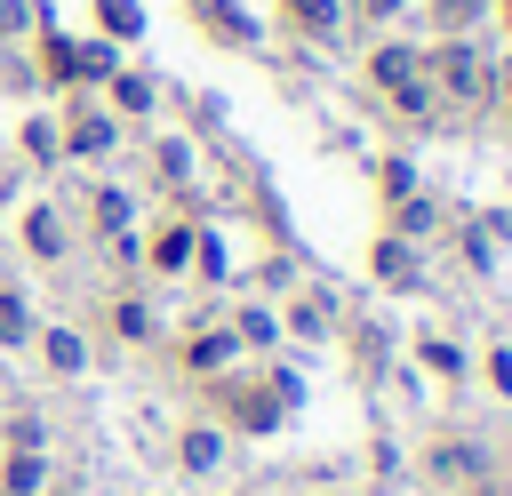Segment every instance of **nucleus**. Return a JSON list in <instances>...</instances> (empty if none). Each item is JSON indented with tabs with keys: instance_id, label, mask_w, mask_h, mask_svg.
Instances as JSON below:
<instances>
[{
	"instance_id": "0eeeda50",
	"label": "nucleus",
	"mask_w": 512,
	"mask_h": 496,
	"mask_svg": "<svg viewBox=\"0 0 512 496\" xmlns=\"http://www.w3.org/2000/svg\"><path fill=\"white\" fill-rule=\"evenodd\" d=\"M216 456H224V440H216L208 424H192V432H184V464H192V472H208Z\"/></svg>"
},
{
	"instance_id": "a211bd4d",
	"label": "nucleus",
	"mask_w": 512,
	"mask_h": 496,
	"mask_svg": "<svg viewBox=\"0 0 512 496\" xmlns=\"http://www.w3.org/2000/svg\"><path fill=\"white\" fill-rule=\"evenodd\" d=\"M360 8H400V0H360Z\"/></svg>"
},
{
	"instance_id": "dca6fc26",
	"label": "nucleus",
	"mask_w": 512,
	"mask_h": 496,
	"mask_svg": "<svg viewBox=\"0 0 512 496\" xmlns=\"http://www.w3.org/2000/svg\"><path fill=\"white\" fill-rule=\"evenodd\" d=\"M496 88H504V104H512V56H504V72H496Z\"/></svg>"
},
{
	"instance_id": "423d86ee",
	"label": "nucleus",
	"mask_w": 512,
	"mask_h": 496,
	"mask_svg": "<svg viewBox=\"0 0 512 496\" xmlns=\"http://www.w3.org/2000/svg\"><path fill=\"white\" fill-rule=\"evenodd\" d=\"M224 360H232V336H200V344H184V368H200V376L224 368Z\"/></svg>"
},
{
	"instance_id": "9d476101",
	"label": "nucleus",
	"mask_w": 512,
	"mask_h": 496,
	"mask_svg": "<svg viewBox=\"0 0 512 496\" xmlns=\"http://www.w3.org/2000/svg\"><path fill=\"white\" fill-rule=\"evenodd\" d=\"M80 360H88V352H80V336H64V328H56V336H48V368H64V376H72Z\"/></svg>"
},
{
	"instance_id": "ddd939ff",
	"label": "nucleus",
	"mask_w": 512,
	"mask_h": 496,
	"mask_svg": "<svg viewBox=\"0 0 512 496\" xmlns=\"http://www.w3.org/2000/svg\"><path fill=\"white\" fill-rule=\"evenodd\" d=\"M112 328H120V336H144L152 312H144V304H112Z\"/></svg>"
},
{
	"instance_id": "6ab92c4d",
	"label": "nucleus",
	"mask_w": 512,
	"mask_h": 496,
	"mask_svg": "<svg viewBox=\"0 0 512 496\" xmlns=\"http://www.w3.org/2000/svg\"><path fill=\"white\" fill-rule=\"evenodd\" d=\"M0 496H8V488H0Z\"/></svg>"
},
{
	"instance_id": "1a4fd4ad",
	"label": "nucleus",
	"mask_w": 512,
	"mask_h": 496,
	"mask_svg": "<svg viewBox=\"0 0 512 496\" xmlns=\"http://www.w3.org/2000/svg\"><path fill=\"white\" fill-rule=\"evenodd\" d=\"M288 320H296V336H320V328H328L336 312H328V296H304V304H296Z\"/></svg>"
},
{
	"instance_id": "f03ea898",
	"label": "nucleus",
	"mask_w": 512,
	"mask_h": 496,
	"mask_svg": "<svg viewBox=\"0 0 512 496\" xmlns=\"http://www.w3.org/2000/svg\"><path fill=\"white\" fill-rule=\"evenodd\" d=\"M424 72H432V88H448L456 104H480V96H488V64H480V48H472L464 32H448V40L424 56Z\"/></svg>"
},
{
	"instance_id": "f3484780",
	"label": "nucleus",
	"mask_w": 512,
	"mask_h": 496,
	"mask_svg": "<svg viewBox=\"0 0 512 496\" xmlns=\"http://www.w3.org/2000/svg\"><path fill=\"white\" fill-rule=\"evenodd\" d=\"M496 16H504V32H512V0H496Z\"/></svg>"
},
{
	"instance_id": "9b49d317",
	"label": "nucleus",
	"mask_w": 512,
	"mask_h": 496,
	"mask_svg": "<svg viewBox=\"0 0 512 496\" xmlns=\"http://www.w3.org/2000/svg\"><path fill=\"white\" fill-rule=\"evenodd\" d=\"M40 488V456H8V496H32Z\"/></svg>"
},
{
	"instance_id": "f8f14e48",
	"label": "nucleus",
	"mask_w": 512,
	"mask_h": 496,
	"mask_svg": "<svg viewBox=\"0 0 512 496\" xmlns=\"http://www.w3.org/2000/svg\"><path fill=\"white\" fill-rule=\"evenodd\" d=\"M480 8H488V0H440V32H472Z\"/></svg>"
},
{
	"instance_id": "6e6552de",
	"label": "nucleus",
	"mask_w": 512,
	"mask_h": 496,
	"mask_svg": "<svg viewBox=\"0 0 512 496\" xmlns=\"http://www.w3.org/2000/svg\"><path fill=\"white\" fill-rule=\"evenodd\" d=\"M376 272H384V280H416V256H408L400 240H384V248H376Z\"/></svg>"
},
{
	"instance_id": "4468645a",
	"label": "nucleus",
	"mask_w": 512,
	"mask_h": 496,
	"mask_svg": "<svg viewBox=\"0 0 512 496\" xmlns=\"http://www.w3.org/2000/svg\"><path fill=\"white\" fill-rule=\"evenodd\" d=\"M96 8H104V24H112V32H136V0H96Z\"/></svg>"
},
{
	"instance_id": "f257e3e1",
	"label": "nucleus",
	"mask_w": 512,
	"mask_h": 496,
	"mask_svg": "<svg viewBox=\"0 0 512 496\" xmlns=\"http://www.w3.org/2000/svg\"><path fill=\"white\" fill-rule=\"evenodd\" d=\"M368 80L400 104V112H432V72H424V48H408V40H384L376 56H368Z\"/></svg>"
},
{
	"instance_id": "2eb2a0df",
	"label": "nucleus",
	"mask_w": 512,
	"mask_h": 496,
	"mask_svg": "<svg viewBox=\"0 0 512 496\" xmlns=\"http://www.w3.org/2000/svg\"><path fill=\"white\" fill-rule=\"evenodd\" d=\"M112 96H120L128 112H144V104H152V88H144V80H112Z\"/></svg>"
},
{
	"instance_id": "7ed1b4c3",
	"label": "nucleus",
	"mask_w": 512,
	"mask_h": 496,
	"mask_svg": "<svg viewBox=\"0 0 512 496\" xmlns=\"http://www.w3.org/2000/svg\"><path fill=\"white\" fill-rule=\"evenodd\" d=\"M24 240H32V256H64V216L56 208H32L24 216Z\"/></svg>"
},
{
	"instance_id": "39448f33",
	"label": "nucleus",
	"mask_w": 512,
	"mask_h": 496,
	"mask_svg": "<svg viewBox=\"0 0 512 496\" xmlns=\"http://www.w3.org/2000/svg\"><path fill=\"white\" fill-rule=\"evenodd\" d=\"M24 336H32V312L16 288H0V344H24Z\"/></svg>"
},
{
	"instance_id": "20e7f679",
	"label": "nucleus",
	"mask_w": 512,
	"mask_h": 496,
	"mask_svg": "<svg viewBox=\"0 0 512 496\" xmlns=\"http://www.w3.org/2000/svg\"><path fill=\"white\" fill-rule=\"evenodd\" d=\"M64 144H72V152H104V144H112V120H104V112H72Z\"/></svg>"
}]
</instances>
